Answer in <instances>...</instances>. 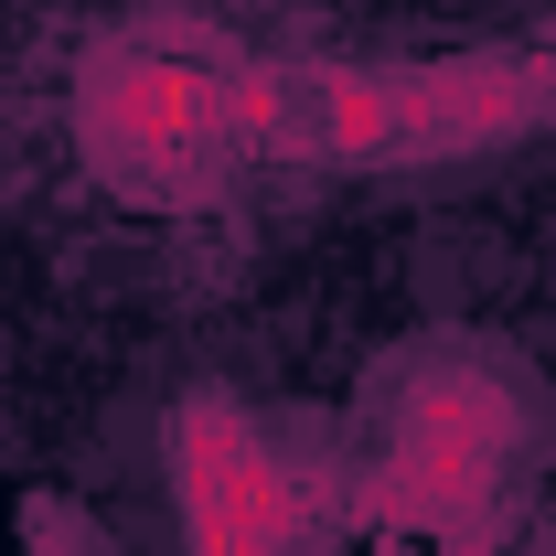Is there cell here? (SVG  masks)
Wrapping results in <instances>:
<instances>
[{
    "mask_svg": "<svg viewBox=\"0 0 556 556\" xmlns=\"http://www.w3.org/2000/svg\"><path fill=\"white\" fill-rule=\"evenodd\" d=\"M75 150L129 204H204L225 182V65H193L172 43H108L75 75Z\"/></svg>",
    "mask_w": 556,
    "mask_h": 556,
    "instance_id": "cell-1",
    "label": "cell"
},
{
    "mask_svg": "<svg viewBox=\"0 0 556 556\" xmlns=\"http://www.w3.org/2000/svg\"><path fill=\"white\" fill-rule=\"evenodd\" d=\"M546 97L525 65H428V75H311V139L332 161H428L535 129Z\"/></svg>",
    "mask_w": 556,
    "mask_h": 556,
    "instance_id": "cell-2",
    "label": "cell"
},
{
    "mask_svg": "<svg viewBox=\"0 0 556 556\" xmlns=\"http://www.w3.org/2000/svg\"><path fill=\"white\" fill-rule=\"evenodd\" d=\"M172 492H182V546L193 556H300L311 492L225 396L172 407Z\"/></svg>",
    "mask_w": 556,
    "mask_h": 556,
    "instance_id": "cell-3",
    "label": "cell"
},
{
    "mask_svg": "<svg viewBox=\"0 0 556 556\" xmlns=\"http://www.w3.org/2000/svg\"><path fill=\"white\" fill-rule=\"evenodd\" d=\"M525 75H535V97H546V118H556V43H535V65H525Z\"/></svg>",
    "mask_w": 556,
    "mask_h": 556,
    "instance_id": "cell-4",
    "label": "cell"
}]
</instances>
